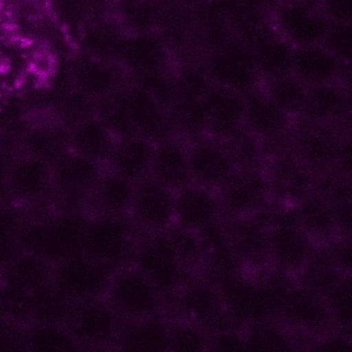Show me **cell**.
I'll list each match as a JSON object with an SVG mask.
<instances>
[{
    "label": "cell",
    "mask_w": 352,
    "mask_h": 352,
    "mask_svg": "<svg viewBox=\"0 0 352 352\" xmlns=\"http://www.w3.org/2000/svg\"><path fill=\"white\" fill-rule=\"evenodd\" d=\"M141 228L127 216L89 215L81 252L116 270L133 265Z\"/></svg>",
    "instance_id": "obj_1"
},
{
    "label": "cell",
    "mask_w": 352,
    "mask_h": 352,
    "mask_svg": "<svg viewBox=\"0 0 352 352\" xmlns=\"http://www.w3.org/2000/svg\"><path fill=\"white\" fill-rule=\"evenodd\" d=\"M133 267L151 282L162 298L176 296L192 278L164 232L141 236L133 254Z\"/></svg>",
    "instance_id": "obj_2"
},
{
    "label": "cell",
    "mask_w": 352,
    "mask_h": 352,
    "mask_svg": "<svg viewBox=\"0 0 352 352\" xmlns=\"http://www.w3.org/2000/svg\"><path fill=\"white\" fill-rule=\"evenodd\" d=\"M52 168L53 207L87 212L88 201L106 166L69 152Z\"/></svg>",
    "instance_id": "obj_3"
},
{
    "label": "cell",
    "mask_w": 352,
    "mask_h": 352,
    "mask_svg": "<svg viewBox=\"0 0 352 352\" xmlns=\"http://www.w3.org/2000/svg\"><path fill=\"white\" fill-rule=\"evenodd\" d=\"M114 272L79 252L53 265L51 283L74 302L104 298Z\"/></svg>",
    "instance_id": "obj_4"
},
{
    "label": "cell",
    "mask_w": 352,
    "mask_h": 352,
    "mask_svg": "<svg viewBox=\"0 0 352 352\" xmlns=\"http://www.w3.org/2000/svg\"><path fill=\"white\" fill-rule=\"evenodd\" d=\"M121 323L106 298H100L74 302L65 327L79 350L102 349L115 345Z\"/></svg>",
    "instance_id": "obj_5"
},
{
    "label": "cell",
    "mask_w": 352,
    "mask_h": 352,
    "mask_svg": "<svg viewBox=\"0 0 352 352\" xmlns=\"http://www.w3.org/2000/svg\"><path fill=\"white\" fill-rule=\"evenodd\" d=\"M195 278L176 296L177 306L186 320L201 327L209 337L222 331H241L243 327L232 320L218 290L203 278Z\"/></svg>",
    "instance_id": "obj_6"
},
{
    "label": "cell",
    "mask_w": 352,
    "mask_h": 352,
    "mask_svg": "<svg viewBox=\"0 0 352 352\" xmlns=\"http://www.w3.org/2000/svg\"><path fill=\"white\" fill-rule=\"evenodd\" d=\"M104 298L121 321H133L156 314L162 296L145 276L129 265L114 272Z\"/></svg>",
    "instance_id": "obj_7"
},
{
    "label": "cell",
    "mask_w": 352,
    "mask_h": 352,
    "mask_svg": "<svg viewBox=\"0 0 352 352\" xmlns=\"http://www.w3.org/2000/svg\"><path fill=\"white\" fill-rule=\"evenodd\" d=\"M313 250L312 241L298 223L296 208L272 210L269 257L283 271H300Z\"/></svg>",
    "instance_id": "obj_8"
},
{
    "label": "cell",
    "mask_w": 352,
    "mask_h": 352,
    "mask_svg": "<svg viewBox=\"0 0 352 352\" xmlns=\"http://www.w3.org/2000/svg\"><path fill=\"white\" fill-rule=\"evenodd\" d=\"M53 168L50 164L19 155L12 162L8 173L7 188L12 201L26 210L53 207Z\"/></svg>",
    "instance_id": "obj_9"
},
{
    "label": "cell",
    "mask_w": 352,
    "mask_h": 352,
    "mask_svg": "<svg viewBox=\"0 0 352 352\" xmlns=\"http://www.w3.org/2000/svg\"><path fill=\"white\" fill-rule=\"evenodd\" d=\"M292 138L296 157L314 174L337 166L346 142L331 125L308 121Z\"/></svg>",
    "instance_id": "obj_10"
},
{
    "label": "cell",
    "mask_w": 352,
    "mask_h": 352,
    "mask_svg": "<svg viewBox=\"0 0 352 352\" xmlns=\"http://www.w3.org/2000/svg\"><path fill=\"white\" fill-rule=\"evenodd\" d=\"M129 217L141 230L164 232L175 218V197L172 190L151 176L137 183Z\"/></svg>",
    "instance_id": "obj_11"
},
{
    "label": "cell",
    "mask_w": 352,
    "mask_h": 352,
    "mask_svg": "<svg viewBox=\"0 0 352 352\" xmlns=\"http://www.w3.org/2000/svg\"><path fill=\"white\" fill-rule=\"evenodd\" d=\"M220 203L230 215L246 216L265 207L271 189L259 170H236L221 185Z\"/></svg>",
    "instance_id": "obj_12"
},
{
    "label": "cell",
    "mask_w": 352,
    "mask_h": 352,
    "mask_svg": "<svg viewBox=\"0 0 352 352\" xmlns=\"http://www.w3.org/2000/svg\"><path fill=\"white\" fill-rule=\"evenodd\" d=\"M218 292L228 314L241 327L259 319L271 318L258 281L242 275L228 282Z\"/></svg>",
    "instance_id": "obj_13"
},
{
    "label": "cell",
    "mask_w": 352,
    "mask_h": 352,
    "mask_svg": "<svg viewBox=\"0 0 352 352\" xmlns=\"http://www.w3.org/2000/svg\"><path fill=\"white\" fill-rule=\"evenodd\" d=\"M278 28L282 38L296 48L319 44L329 30L324 18L300 1L287 3L280 10Z\"/></svg>",
    "instance_id": "obj_14"
},
{
    "label": "cell",
    "mask_w": 352,
    "mask_h": 352,
    "mask_svg": "<svg viewBox=\"0 0 352 352\" xmlns=\"http://www.w3.org/2000/svg\"><path fill=\"white\" fill-rule=\"evenodd\" d=\"M207 131L223 141L243 129L245 102L238 92L220 86L204 96Z\"/></svg>",
    "instance_id": "obj_15"
},
{
    "label": "cell",
    "mask_w": 352,
    "mask_h": 352,
    "mask_svg": "<svg viewBox=\"0 0 352 352\" xmlns=\"http://www.w3.org/2000/svg\"><path fill=\"white\" fill-rule=\"evenodd\" d=\"M280 322L309 333H321L333 327L327 302L296 285L288 300Z\"/></svg>",
    "instance_id": "obj_16"
},
{
    "label": "cell",
    "mask_w": 352,
    "mask_h": 352,
    "mask_svg": "<svg viewBox=\"0 0 352 352\" xmlns=\"http://www.w3.org/2000/svg\"><path fill=\"white\" fill-rule=\"evenodd\" d=\"M153 154V143L148 140L139 135L121 138L106 168L137 184L151 176Z\"/></svg>",
    "instance_id": "obj_17"
},
{
    "label": "cell",
    "mask_w": 352,
    "mask_h": 352,
    "mask_svg": "<svg viewBox=\"0 0 352 352\" xmlns=\"http://www.w3.org/2000/svg\"><path fill=\"white\" fill-rule=\"evenodd\" d=\"M314 178V173L292 155L274 160L267 180L278 199L296 204L312 192Z\"/></svg>",
    "instance_id": "obj_18"
},
{
    "label": "cell",
    "mask_w": 352,
    "mask_h": 352,
    "mask_svg": "<svg viewBox=\"0 0 352 352\" xmlns=\"http://www.w3.org/2000/svg\"><path fill=\"white\" fill-rule=\"evenodd\" d=\"M188 160L192 180L204 187H219L236 170L221 142L195 144Z\"/></svg>",
    "instance_id": "obj_19"
},
{
    "label": "cell",
    "mask_w": 352,
    "mask_h": 352,
    "mask_svg": "<svg viewBox=\"0 0 352 352\" xmlns=\"http://www.w3.org/2000/svg\"><path fill=\"white\" fill-rule=\"evenodd\" d=\"M219 201L206 187L188 186L175 197V217L178 224L197 232L219 218Z\"/></svg>",
    "instance_id": "obj_20"
},
{
    "label": "cell",
    "mask_w": 352,
    "mask_h": 352,
    "mask_svg": "<svg viewBox=\"0 0 352 352\" xmlns=\"http://www.w3.org/2000/svg\"><path fill=\"white\" fill-rule=\"evenodd\" d=\"M151 177L170 190H180L192 182L188 152L172 138L154 147Z\"/></svg>",
    "instance_id": "obj_21"
},
{
    "label": "cell",
    "mask_w": 352,
    "mask_h": 352,
    "mask_svg": "<svg viewBox=\"0 0 352 352\" xmlns=\"http://www.w3.org/2000/svg\"><path fill=\"white\" fill-rule=\"evenodd\" d=\"M135 184L106 168L88 201L89 215L127 216Z\"/></svg>",
    "instance_id": "obj_22"
},
{
    "label": "cell",
    "mask_w": 352,
    "mask_h": 352,
    "mask_svg": "<svg viewBox=\"0 0 352 352\" xmlns=\"http://www.w3.org/2000/svg\"><path fill=\"white\" fill-rule=\"evenodd\" d=\"M340 71V58L319 44L294 49L292 75L305 85L331 83Z\"/></svg>",
    "instance_id": "obj_23"
},
{
    "label": "cell",
    "mask_w": 352,
    "mask_h": 352,
    "mask_svg": "<svg viewBox=\"0 0 352 352\" xmlns=\"http://www.w3.org/2000/svg\"><path fill=\"white\" fill-rule=\"evenodd\" d=\"M228 238L244 263L261 265L269 257V230L252 218L230 215L223 220Z\"/></svg>",
    "instance_id": "obj_24"
},
{
    "label": "cell",
    "mask_w": 352,
    "mask_h": 352,
    "mask_svg": "<svg viewBox=\"0 0 352 352\" xmlns=\"http://www.w3.org/2000/svg\"><path fill=\"white\" fill-rule=\"evenodd\" d=\"M170 324L156 314L122 321L115 345L122 349L164 351L168 348Z\"/></svg>",
    "instance_id": "obj_25"
},
{
    "label": "cell",
    "mask_w": 352,
    "mask_h": 352,
    "mask_svg": "<svg viewBox=\"0 0 352 352\" xmlns=\"http://www.w3.org/2000/svg\"><path fill=\"white\" fill-rule=\"evenodd\" d=\"M20 155L42 160L51 166L71 152L69 129L63 125L30 126L19 145Z\"/></svg>",
    "instance_id": "obj_26"
},
{
    "label": "cell",
    "mask_w": 352,
    "mask_h": 352,
    "mask_svg": "<svg viewBox=\"0 0 352 352\" xmlns=\"http://www.w3.org/2000/svg\"><path fill=\"white\" fill-rule=\"evenodd\" d=\"M118 138L102 122L88 121L69 129L71 152L107 166Z\"/></svg>",
    "instance_id": "obj_27"
},
{
    "label": "cell",
    "mask_w": 352,
    "mask_h": 352,
    "mask_svg": "<svg viewBox=\"0 0 352 352\" xmlns=\"http://www.w3.org/2000/svg\"><path fill=\"white\" fill-rule=\"evenodd\" d=\"M345 276L348 275L338 269L323 246L313 247L310 256L300 270L298 286L327 300Z\"/></svg>",
    "instance_id": "obj_28"
},
{
    "label": "cell",
    "mask_w": 352,
    "mask_h": 352,
    "mask_svg": "<svg viewBox=\"0 0 352 352\" xmlns=\"http://www.w3.org/2000/svg\"><path fill=\"white\" fill-rule=\"evenodd\" d=\"M52 267V263L40 255L22 251L6 269L0 272V280L32 294L51 283Z\"/></svg>",
    "instance_id": "obj_29"
},
{
    "label": "cell",
    "mask_w": 352,
    "mask_h": 352,
    "mask_svg": "<svg viewBox=\"0 0 352 352\" xmlns=\"http://www.w3.org/2000/svg\"><path fill=\"white\" fill-rule=\"evenodd\" d=\"M252 55L241 49L219 51L211 63L210 74L219 85L239 92L252 83L256 73Z\"/></svg>",
    "instance_id": "obj_30"
},
{
    "label": "cell",
    "mask_w": 352,
    "mask_h": 352,
    "mask_svg": "<svg viewBox=\"0 0 352 352\" xmlns=\"http://www.w3.org/2000/svg\"><path fill=\"white\" fill-rule=\"evenodd\" d=\"M244 123L253 135L267 139L286 133L288 114L269 96H253L245 102Z\"/></svg>",
    "instance_id": "obj_31"
},
{
    "label": "cell",
    "mask_w": 352,
    "mask_h": 352,
    "mask_svg": "<svg viewBox=\"0 0 352 352\" xmlns=\"http://www.w3.org/2000/svg\"><path fill=\"white\" fill-rule=\"evenodd\" d=\"M345 108L343 94L331 83L311 86L300 113L308 122L327 123L341 116Z\"/></svg>",
    "instance_id": "obj_32"
},
{
    "label": "cell",
    "mask_w": 352,
    "mask_h": 352,
    "mask_svg": "<svg viewBox=\"0 0 352 352\" xmlns=\"http://www.w3.org/2000/svg\"><path fill=\"white\" fill-rule=\"evenodd\" d=\"M294 208L300 228L311 239L327 240L337 230L331 205L314 191Z\"/></svg>",
    "instance_id": "obj_33"
},
{
    "label": "cell",
    "mask_w": 352,
    "mask_h": 352,
    "mask_svg": "<svg viewBox=\"0 0 352 352\" xmlns=\"http://www.w3.org/2000/svg\"><path fill=\"white\" fill-rule=\"evenodd\" d=\"M22 342L28 351H75L79 350L65 325L32 321L22 327Z\"/></svg>",
    "instance_id": "obj_34"
},
{
    "label": "cell",
    "mask_w": 352,
    "mask_h": 352,
    "mask_svg": "<svg viewBox=\"0 0 352 352\" xmlns=\"http://www.w3.org/2000/svg\"><path fill=\"white\" fill-rule=\"evenodd\" d=\"M294 49L296 47L282 36L263 41L252 55L255 69L271 80L292 75Z\"/></svg>",
    "instance_id": "obj_35"
},
{
    "label": "cell",
    "mask_w": 352,
    "mask_h": 352,
    "mask_svg": "<svg viewBox=\"0 0 352 352\" xmlns=\"http://www.w3.org/2000/svg\"><path fill=\"white\" fill-rule=\"evenodd\" d=\"M74 302L52 283L32 294V321L49 324H67Z\"/></svg>",
    "instance_id": "obj_36"
},
{
    "label": "cell",
    "mask_w": 352,
    "mask_h": 352,
    "mask_svg": "<svg viewBox=\"0 0 352 352\" xmlns=\"http://www.w3.org/2000/svg\"><path fill=\"white\" fill-rule=\"evenodd\" d=\"M244 337L246 350L286 351L292 349V340L279 321L259 319L247 325Z\"/></svg>",
    "instance_id": "obj_37"
},
{
    "label": "cell",
    "mask_w": 352,
    "mask_h": 352,
    "mask_svg": "<svg viewBox=\"0 0 352 352\" xmlns=\"http://www.w3.org/2000/svg\"><path fill=\"white\" fill-rule=\"evenodd\" d=\"M221 142L228 152L234 170H259L263 162V150L256 135L241 129Z\"/></svg>",
    "instance_id": "obj_38"
},
{
    "label": "cell",
    "mask_w": 352,
    "mask_h": 352,
    "mask_svg": "<svg viewBox=\"0 0 352 352\" xmlns=\"http://www.w3.org/2000/svg\"><path fill=\"white\" fill-rule=\"evenodd\" d=\"M257 281L263 290L270 317L280 322L284 308L298 284L288 272L278 267L267 272Z\"/></svg>",
    "instance_id": "obj_39"
},
{
    "label": "cell",
    "mask_w": 352,
    "mask_h": 352,
    "mask_svg": "<svg viewBox=\"0 0 352 352\" xmlns=\"http://www.w3.org/2000/svg\"><path fill=\"white\" fill-rule=\"evenodd\" d=\"M173 129L188 138H197L207 131V118L203 100L199 98L181 100L168 113Z\"/></svg>",
    "instance_id": "obj_40"
},
{
    "label": "cell",
    "mask_w": 352,
    "mask_h": 352,
    "mask_svg": "<svg viewBox=\"0 0 352 352\" xmlns=\"http://www.w3.org/2000/svg\"><path fill=\"white\" fill-rule=\"evenodd\" d=\"M0 316L18 327L32 321V294L0 280Z\"/></svg>",
    "instance_id": "obj_41"
},
{
    "label": "cell",
    "mask_w": 352,
    "mask_h": 352,
    "mask_svg": "<svg viewBox=\"0 0 352 352\" xmlns=\"http://www.w3.org/2000/svg\"><path fill=\"white\" fill-rule=\"evenodd\" d=\"M313 191L325 199L331 207L351 204L350 174L337 168L315 174Z\"/></svg>",
    "instance_id": "obj_42"
},
{
    "label": "cell",
    "mask_w": 352,
    "mask_h": 352,
    "mask_svg": "<svg viewBox=\"0 0 352 352\" xmlns=\"http://www.w3.org/2000/svg\"><path fill=\"white\" fill-rule=\"evenodd\" d=\"M164 232L185 269L197 267L203 263V249L195 232L180 224H170Z\"/></svg>",
    "instance_id": "obj_43"
},
{
    "label": "cell",
    "mask_w": 352,
    "mask_h": 352,
    "mask_svg": "<svg viewBox=\"0 0 352 352\" xmlns=\"http://www.w3.org/2000/svg\"><path fill=\"white\" fill-rule=\"evenodd\" d=\"M306 85L292 75L271 80L269 96L287 114L300 112L306 96Z\"/></svg>",
    "instance_id": "obj_44"
},
{
    "label": "cell",
    "mask_w": 352,
    "mask_h": 352,
    "mask_svg": "<svg viewBox=\"0 0 352 352\" xmlns=\"http://www.w3.org/2000/svg\"><path fill=\"white\" fill-rule=\"evenodd\" d=\"M327 306L331 311L333 327L338 333L351 336V284L350 276H345L341 283L327 298Z\"/></svg>",
    "instance_id": "obj_45"
},
{
    "label": "cell",
    "mask_w": 352,
    "mask_h": 352,
    "mask_svg": "<svg viewBox=\"0 0 352 352\" xmlns=\"http://www.w3.org/2000/svg\"><path fill=\"white\" fill-rule=\"evenodd\" d=\"M209 349V336L189 321L170 325L168 348L172 351H203Z\"/></svg>",
    "instance_id": "obj_46"
},
{
    "label": "cell",
    "mask_w": 352,
    "mask_h": 352,
    "mask_svg": "<svg viewBox=\"0 0 352 352\" xmlns=\"http://www.w3.org/2000/svg\"><path fill=\"white\" fill-rule=\"evenodd\" d=\"M323 248L327 251L331 261L337 265L346 275H349L351 270V242L350 236H343L341 239L331 240Z\"/></svg>",
    "instance_id": "obj_47"
},
{
    "label": "cell",
    "mask_w": 352,
    "mask_h": 352,
    "mask_svg": "<svg viewBox=\"0 0 352 352\" xmlns=\"http://www.w3.org/2000/svg\"><path fill=\"white\" fill-rule=\"evenodd\" d=\"M261 146L263 155L269 156L272 160L296 155L294 138H290L286 133L261 140Z\"/></svg>",
    "instance_id": "obj_48"
},
{
    "label": "cell",
    "mask_w": 352,
    "mask_h": 352,
    "mask_svg": "<svg viewBox=\"0 0 352 352\" xmlns=\"http://www.w3.org/2000/svg\"><path fill=\"white\" fill-rule=\"evenodd\" d=\"M21 252L18 234L0 230V272L6 269Z\"/></svg>",
    "instance_id": "obj_49"
},
{
    "label": "cell",
    "mask_w": 352,
    "mask_h": 352,
    "mask_svg": "<svg viewBox=\"0 0 352 352\" xmlns=\"http://www.w3.org/2000/svg\"><path fill=\"white\" fill-rule=\"evenodd\" d=\"M209 349L246 350L244 337L240 331H228L209 337Z\"/></svg>",
    "instance_id": "obj_50"
},
{
    "label": "cell",
    "mask_w": 352,
    "mask_h": 352,
    "mask_svg": "<svg viewBox=\"0 0 352 352\" xmlns=\"http://www.w3.org/2000/svg\"><path fill=\"white\" fill-rule=\"evenodd\" d=\"M0 350H24L22 327H15L0 316Z\"/></svg>",
    "instance_id": "obj_51"
},
{
    "label": "cell",
    "mask_w": 352,
    "mask_h": 352,
    "mask_svg": "<svg viewBox=\"0 0 352 352\" xmlns=\"http://www.w3.org/2000/svg\"><path fill=\"white\" fill-rule=\"evenodd\" d=\"M19 155H15L0 145V204L12 201L8 193V173L12 162Z\"/></svg>",
    "instance_id": "obj_52"
},
{
    "label": "cell",
    "mask_w": 352,
    "mask_h": 352,
    "mask_svg": "<svg viewBox=\"0 0 352 352\" xmlns=\"http://www.w3.org/2000/svg\"><path fill=\"white\" fill-rule=\"evenodd\" d=\"M312 349L321 350V351L351 352V341H350V337L339 333L338 335L331 336L320 343L316 344V346Z\"/></svg>",
    "instance_id": "obj_53"
},
{
    "label": "cell",
    "mask_w": 352,
    "mask_h": 352,
    "mask_svg": "<svg viewBox=\"0 0 352 352\" xmlns=\"http://www.w3.org/2000/svg\"><path fill=\"white\" fill-rule=\"evenodd\" d=\"M324 5L331 18L339 23H345L346 17L349 16L350 0H325Z\"/></svg>",
    "instance_id": "obj_54"
}]
</instances>
